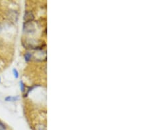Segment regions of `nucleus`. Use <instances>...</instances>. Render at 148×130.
<instances>
[{"instance_id": "nucleus-1", "label": "nucleus", "mask_w": 148, "mask_h": 130, "mask_svg": "<svg viewBox=\"0 0 148 130\" xmlns=\"http://www.w3.org/2000/svg\"><path fill=\"white\" fill-rule=\"evenodd\" d=\"M24 31L27 32V33H31L33 32L35 30L34 25L33 24L30 22H25V25H24Z\"/></svg>"}, {"instance_id": "nucleus-2", "label": "nucleus", "mask_w": 148, "mask_h": 130, "mask_svg": "<svg viewBox=\"0 0 148 130\" xmlns=\"http://www.w3.org/2000/svg\"><path fill=\"white\" fill-rule=\"evenodd\" d=\"M34 16L33 15L32 12L30 11H27L25 14V16H24V20H25V22H30L34 20Z\"/></svg>"}, {"instance_id": "nucleus-3", "label": "nucleus", "mask_w": 148, "mask_h": 130, "mask_svg": "<svg viewBox=\"0 0 148 130\" xmlns=\"http://www.w3.org/2000/svg\"><path fill=\"white\" fill-rule=\"evenodd\" d=\"M18 97L16 96V97H11V96H9V97H7L5 98V101H15L16 100H18Z\"/></svg>"}, {"instance_id": "nucleus-4", "label": "nucleus", "mask_w": 148, "mask_h": 130, "mask_svg": "<svg viewBox=\"0 0 148 130\" xmlns=\"http://www.w3.org/2000/svg\"><path fill=\"white\" fill-rule=\"evenodd\" d=\"M25 61H27V62H28V61L31 59V58H32V54L30 53H27L25 55Z\"/></svg>"}, {"instance_id": "nucleus-5", "label": "nucleus", "mask_w": 148, "mask_h": 130, "mask_svg": "<svg viewBox=\"0 0 148 130\" xmlns=\"http://www.w3.org/2000/svg\"><path fill=\"white\" fill-rule=\"evenodd\" d=\"M0 130H7V127L3 123L0 122Z\"/></svg>"}, {"instance_id": "nucleus-6", "label": "nucleus", "mask_w": 148, "mask_h": 130, "mask_svg": "<svg viewBox=\"0 0 148 130\" xmlns=\"http://www.w3.org/2000/svg\"><path fill=\"white\" fill-rule=\"evenodd\" d=\"M20 87H21V91H22L23 92L25 91V84H24V83H23L22 81L20 82Z\"/></svg>"}, {"instance_id": "nucleus-7", "label": "nucleus", "mask_w": 148, "mask_h": 130, "mask_svg": "<svg viewBox=\"0 0 148 130\" xmlns=\"http://www.w3.org/2000/svg\"><path fill=\"white\" fill-rule=\"evenodd\" d=\"M13 72L14 76H15L16 78H18V71L16 70V69H13Z\"/></svg>"}, {"instance_id": "nucleus-8", "label": "nucleus", "mask_w": 148, "mask_h": 130, "mask_svg": "<svg viewBox=\"0 0 148 130\" xmlns=\"http://www.w3.org/2000/svg\"><path fill=\"white\" fill-rule=\"evenodd\" d=\"M0 31H1V28H0Z\"/></svg>"}]
</instances>
